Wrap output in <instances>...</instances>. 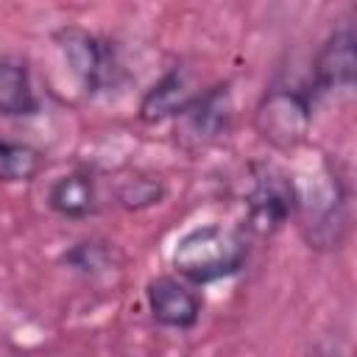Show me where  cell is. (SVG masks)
Masks as SVG:
<instances>
[{
    "label": "cell",
    "mask_w": 357,
    "mask_h": 357,
    "mask_svg": "<svg viewBox=\"0 0 357 357\" xmlns=\"http://www.w3.org/2000/svg\"><path fill=\"white\" fill-rule=\"evenodd\" d=\"M245 259H248L245 237L218 223H204L184 231L170 254L173 271L190 284H209L229 279L245 268Z\"/></svg>",
    "instance_id": "cell-1"
},
{
    "label": "cell",
    "mask_w": 357,
    "mask_h": 357,
    "mask_svg": "<svg viewBox=\"0 0 357 357\" xmlns=\"http://www.w3.org/2000/svg\"><path fill=\"white\" fill-rule=\"evenodd\" d=\"M318 95L310 84L304 86H273L262 95L254 109L257 134L276 151H296L307 142L312 128V109Z\"/></svg>",
    "instance_id": "cell-2"
},
{
    "label": "cell",
    "mask_w": 357,
    "mask_h": 357,
    "mask_svg": "<svg viewBox=\"0 0 357 357\" xmlns=\"http://www.w3.org/2000/svg\"><path fill=\"white\" fill-rule=\"evenodd\" d=\"M298 187V184H296ZM346 184L340 173L326 162L324 176L310 190L298 187V204L296 215H301V231L312 248H340L349 220V201H346Z\"/></svg>",
    "instance_id": "cell-3"
},
{
    "label": "cell",
    "mask_w": 357,
    "mask_h": 357,
    "mask_svg": "<svg viewBox=\"0 0 357 357\" xmlns=\"http://www.w3.org/2000/svg\"><path fill=\"white\" fill-rule=\"evenodd\" d=\"M56 45L70 67L73 78L81 84L86 95L109 92L120 84L123 67L117 59V47L84 28H61L56 31Z\"/></svg>",
    "instance_id": "cell-4"
},
{
    "label": "cell",
    "mask_w": 357,
    "mask_h": 357,
    "mask_svg": "<svg viewBox=\"0 0 357 357\" xmlns=\"http://www.w3.org/2000/svg\"><path fill=\"white\" fill-rule=\"evenodd\" d=\"M234 120V100L229 81L201 89L192 103L176 114V142L187 151H201L223 139Z\"/></svg>",
    "instance_id": "cell-5"
},
{
    "label": "cell",
    "mask_w": 357,
    "mask_h": 357,
    "mask_svg": "<svg viewBox=\"0 0 357 357\" xmlns=\"http://www.w3.org/2000/svg\"><path fill=\"white\" fill-rule=\"evenodd\" d=\"M298 204L296 181L271 165H259L251 178V190L245 195V218L254 234H273L279 231L293 215Z\"/></svg>",
    "instance_id": "cell-6"
},
{
    "label": "cell",
    "mask_w": 357,
    "mask_h": 357,
    "mask_svg": "<svg viewBox=\"0 0 357 357\" xmlns=\"http://www.w3.org/2000/svg\"><path fill=\"white\" fill-rule=\"evenodd\" d=\"M145 298H148V310H151L153 321L165 329L190 332L201 321L204 298L198 296L195 284H190L181 276H156V279H151L148 290H145Z\"/></svg>",
    "instance_id": "cell-7"
},
{
    "label": "cell",
    "mask_w": 357,
    "mask_h": 357,
    "mask_svg": "<svg viewBox=\"0 0 357 357\" xmlns=\"http://www.w3.org/2000/svg\"><path fill=\"white\" fill-rule=\"evenodd\" d=\"M357 59H354V28L351 22H343L335 28L312 61L310 86L321 98L326 92H349L354 86Z\"/></svg>",
    "instance_id": "cell-8"
},
{
    "label": "cell",
    "mask_w": 357,
    "mask_h": 357,
    "mask_svg": "<svg viewBox=\"0 0 357 357\" xmlns=\"http://www.w3.org/2000/svg\"><path fill=\"white\" fill-rule=\"evenodd\" d=\"M198 84H195V75L190 67L184 64H176L170 67L139 100V117L145 123H162V120H170L176 114H181L192 98L198 95Z\"/></svg>",
    "instance_id": "cell-9"
},
{
    "label": "cell",
    "mask_w": 357,
    "mask_h": 357,
    "mask_svg": "<svg viewBox=\"0 0 357 357\" xmlns=\"http://www.w3.org/2000/svg\"><path fill=\"white\" fill-rule=\"evenodd\" d=\"M47 206L64 220H86L98 212V184L89 170L59 176L47 190Z\"/></svg>",
    "instance_id": "cell-10"
},
{
    "label": "cell",
    "mask_w": 357,
    "mask_h": 357,
    "mask_svg": "<svg viewBox=\"0 0 357 357\" xmlns=\"http://www.w3.org/2000/svg\"><path fill=\"white\" fill-rule=\"evenodd\" d=\"M42 103L31 81V70L22 59L3 56L0 59V114L11 120L39 114Z\"/></svg>",
    "instance_id": "cell-11"
},
{
    "label": "cell",
    "mask_w": 357,
    "mask_h": 357,
    "mask_svg": "<svg viewBox=\"0 0 357 357\" xmlns=\"http://www.w3.org/2000/svg\"><path fill=\"white\" fill-rule=\"evenodd\" d=\"M39 170H42V153L36 148L0 137V181L3 184L31 181L36 178Z\"/></svg>",
    "instance_id": "cell-12"
},
{
    "label": "cell",
    "mask_w": 357,
    "mask_h": 357,
    "mask_svg": "<svg viewBox=\"0 0 357 357\" xmlns=\"http://www.w3.org/2000/svg\"><path fill=\"white\" fill-rule=\"evenodd\" d=\"M61 262L78 273H86V276H95V273H103L114 265V245L106 243V240H98V237H89V240H81L75 243L73 248H67L61 254Z\"/></svg>",
    "instance_id": "cell-13"
},
{
    "label": "cell",
    "mask_w": 357,
    "mask_h": 357,
    "mask_svg": "<svg viewBox=\"0 0 357 357\" xmlns=\"http://www.w3.org/2000/svg\"><path fill=\"white\" fill-rule=\"evenodd\" d=\"M162 198H165V184L151 176H134L117 187V201L126 209H148Z\"/></svg>",
    "instance_id": "cell-14"
}]
</instances>
